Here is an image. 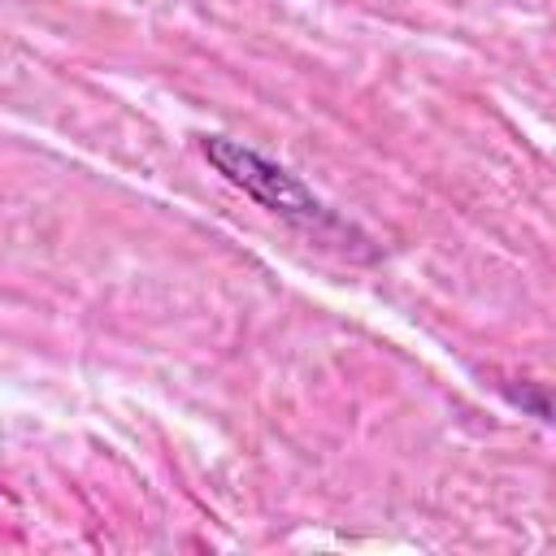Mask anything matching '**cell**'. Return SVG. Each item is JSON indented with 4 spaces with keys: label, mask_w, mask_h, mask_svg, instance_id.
<instances>
[{
    "label": "cell",
    "mask_w": 556,
    "mask_h": 556,
    "mask_svg": "<svg viewBox=\"0 0 556 556\" xmlns=\"http://www.w3.org/2000/svg\"><path fill=\"white\" fill-rule=\"evenodd\" d=\"M508 400L521 404L526 413L543 417L547 426H556V391L552 387H508Z\"/></svg>",
    "instance_id": "2"
},
{
    "label": "cell",
    "mask_w": 556,
    "mask_h": 556,
    "mask_svg": "<svg viewBox=\"0 0 556 556\" xmlns=\"http://www.w3.org/2000/svg\"><path fill=\"white\" fill-rule=\"evenodd\" d=\"M204 156H208V165H213L226 182H235L239 191H248L256 204L282 213V217H295V222H326L321 200H317L295 174H287L282 165H274V161H265L261 152L243 148L239 139L204 135Z\"/></svg>",
    "instance_id": "1"
}]
</instances>
